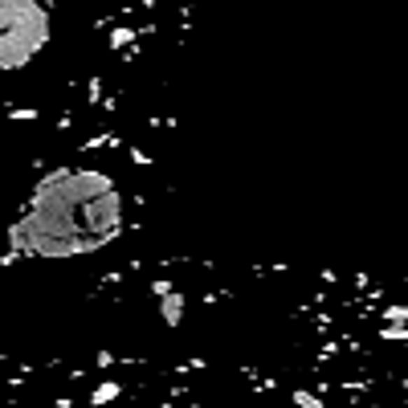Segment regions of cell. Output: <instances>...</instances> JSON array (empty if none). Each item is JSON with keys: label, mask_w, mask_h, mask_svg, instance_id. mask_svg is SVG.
<instances>
[{"label": "cell", "mask_w": 408, "mask_h": 408, "mask_svg": "<svg viewBox=\"0 0 408 408\" xmlns=\"http://www.w3.org/2000/svg\"><path fill=\"white\" fill-rule=\"evenodd\" d=\"M119 229L122 192L106 171L57 168L33 188V204L21 225L8 233V241L24 258L62 262L111 245Z\"/></svg>", "instance_id": "obj_1"}, {"label": "cell", "mask_w": 408, "mask_h": 408, "mask_svg": "<svg viewBox=\"0 0 408 408\" xmlns=\"http://www.w3.org/2000/svg\"><path fill=\"white\" fill-rule=\"evenodd\" d=\"M180 311H184L180 294H168V302H164V318H168V323H180Z\"/></svg>", "instance_id": "obj_3"}, {"label": "cell", "mask_w": 408, "mask_h": 408, "mask_svg": "<svg viewBox=\"0 0 408 408\" xmlns=\"http://www.w3.org/2000/svg\"><path fill=\"white\" fill-rule=\"evenodd\" d=\"M49 45V13L41 0H0V70L29 66Z\"/></svg>", "instance_id": "obj_2"}]
</instances>
